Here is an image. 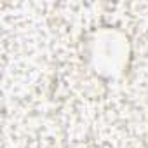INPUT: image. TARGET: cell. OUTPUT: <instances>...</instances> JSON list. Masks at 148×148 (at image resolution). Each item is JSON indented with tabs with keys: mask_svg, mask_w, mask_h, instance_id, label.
Returning a JSON list of instances; mask_svg holds the SVG:
<instances>
[{
	"mask_svg": "<svg viewBox=\"0 0 148 148\" xmlns=\"http://www.w3.org/2000/svg\"><path fill=\"white\" fill-rule=\"evenodd\" d=\"M131 58V44L124 32L117 28H101L89 38L87 59L96 75L119 79L125 71Z\"/></svg>",
	"mask_w": 148,
	"mask_h": 148,
	"instance_id": "cell-1",
	"label": "cell"
}]
</instances>
